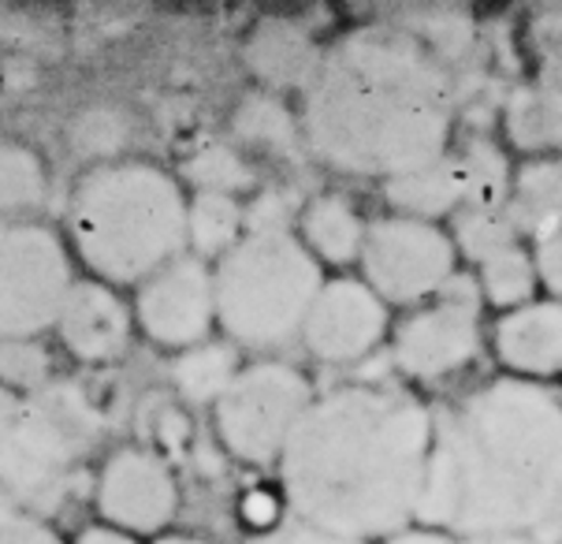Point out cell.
<instances>
[{"label":"cell","instance_id":"cell-12","mask_svg":"<svg viewBox=\"0 0 562 544\" xmlns=\"http://www.w3.org/2000/svg\"><path fill=\"white\" fill-rule=\"evenodd\" d=\"M179 489L168 463L146 447H120L98 477V511L120 533H160L176 519Z\"/></svg>","mask_w":562,"mask_h":544},{"label":"cell","instance_id":"cell-7","mask_svg":"<svg viewBox=\"0 0 562 544\" xmlns=\"http://www.w3.org/2000/svg\"><path fill=\"white\" fill-rule=\"evenodd\" d=\"M310 377L291 362H250L216 399V436L246 466H276L313 403Z\"/></svg>","mask_w":562,"mask_h":544},{"label":"cell","instance_id":"cell-21","mask_svg":"<svg viewBox=\"0 0 562 544\" xmlns=\"http://www.w3.org/2000/svg\"><path fill=\"white\" fill-rule=\"evenodd\" d=\"M246 235V209L232 195H209L194 190L187 202V246L194 257H221Z\"/></svg>","mask_w":562,"mask_h":544},{"label":"cell","instance_id":"cell-35","mask_svg":"<svg viewBox=\"0 0 562 544\" xmlns=\"http://www.w3.org/2000/svg\"><path fill=\"white\" fill-rule=\"evenodd\" d=\"M380 544H462L459 537H451V533L443 530H428V526H409V530H398L392 533L387 541Z\"/></svg>","mask_w":562,"mask_h":544},{"label":"cell","instance_id":"cell-14","mask_svg":"<svg viewBox=\"0 0 562 544\" xmlns=\"http://www.w3.org/2000/svg\"><path fill=\"white\" fill-rule=\"evenodd\" d=\"M60 343L79 362H112L131 343L135 310L101 280H75L56 313Z\"/></svg>","mask_w":562,"mask_h":544},{"label":"cell","instance_id":"cell-33","mask_svg":"<svg viewBox=\"0 0 562 544\" xmlns=\"http://www.w3.org/2000/svg\"><path fill=\"white\" fill-rule=\"evenodd\" d=\"M532 265H537V280L551 299L562 302V227L537 238L532 251Z\"/></svg>","mask_w":562,"mask_h":544},{"label":"cell","instance_id":"cell-26","mask_svg":"<svg viewBox=\"0 0 562 544\" xmlns=\"http://www.w3.org/2000/svg\"><path fill=\"white\" fill-rule=\"evenodd\" d=\"M187 179L198 190L209 195H239V190L254 187V168L243 157V149L227 146V142H209V146L194 149V157L187 160Z\"/></svg>","mask_w":562,"mask_h":544},{"label":"cell","instance_id":"cell-5","mask_svg":"<svg viewBox=\"0 0 562 544\" xmlns=\"http://www.w3.org/2000/svg\"><path fill=\"white\" fill-rule=\"evenodd\" d=\"M216 324L232 343L254 351L302 340L324 269L291 227H246V235L213 265Z\"/></svg>","mask_w":562,"mask_h":544},{"label":"cell","instance_id":"cell-38","mask_svg":"<svg viewBox=\"0 0 562 544\" xmlns=\"http://www.w3.org/2000/svg\"><path fill=\"white\" fill-rule=\"evenodd\" d=\"M462 544H532L529 533H484V537H465Z\"/></svg>","mask_w":562,"mask_h":544},{"label":"cell","instance_id":"cell-6","mask_svg":"<svg viewBox=\"0 0 562 544\" xmlns=\"http://www.w3.org/2000/svg\"><path fill=\"white\" fill-rule=\"evenodd\" d=\"M101 436V414L75 385L49 380L0 433V489L8 508L45 519L68 489L71 466Z\"/></svg>","mask_w":562,"mask_h":544},{"label":"cell","instance_id":"cell-15","mask_svg":"<svg viewBox=\"0 0 562 544\" xmlns=\"http://www.w3.org/2000/svg\"><path fill=\"white\" fill-rule=\"evenodd\" d=\"M492 347L507 377L532 380V385L562 377V302L532 299L503 313L495 321Z\"/></svg>","mask_w":562,"mask_h":544},{"label":"cell","instance_id":"cell-30","mask_svg":"<svg viewBox=\"0 0 562 544\" xmlns=\"http://www.w3.org/2000/svg\"><path fill=\"white\" fill-rule=\"evenodd\" d=\"M0 385L19 396H34L37 388L49 385V351L37 340L0 343Z\"/></svg>","mask_w":562,"mask_h":544},{"label":"cell","instance_id":"cell-36","mask_svg":"<svg viewBox=\"0 0 562 544\" xmlns=\"http://www.w3.org/2000/svg\"><path fill=\"white\" fill-rule=\"evenodd\" d=\"M75 544H138V541L131 537V533H120L112 526H90V530H82V537Z\"/></svg>","mask_w":562,"mask_h":544},{"label":"cell","instance_id":"cell-23","mask_svg":"<svg viewBox=\"0 0 562 544\" xmlns=\"http://www.w3.org/2000/svg\"><path fill=\"white\" fill-rule=\"evenodd\" d=\"M477 288L481 299L492 302L495 310L510 313L526 302L537 299V265H532V251H526L521 243L503 246L492 257H484L477 265Z\"/></svg>","mask_w":562,"mask_h":544},{"label":"cell","instance_id":"cell-31","mask_svg":"<svg viewBox=\"0 0 562 544\" xmlns=\"http://www.w3.org/2000/svg\"><path fill=\"white\" fill-rule=\"evenodd\" d=\"M0 544H64V541L37 514H26L19 508H0Z\"/></svg>","mask_w":562,"mask_h":544},{"label":"cell","instance_id":"cell-20","mask_svg":"<svg viewBox=\"0 0 562 544\" xmlns=\"http://www.w3.org/2000/svg\"><path fill=\"white\" fill-rule=\"evenodd\" d=\"M243 362H239V347L232 340L227 343H198L190 351H179L176 366H171V385L179 388V396L187 403H209L216 407V399L232 388V380L239 377Z\"/></svg>","mask_w":562,"mask_h":544},{"label":"cell","instance_id":"cell-16","mask_svg":"<svg viewBox=\"0 0 562 544\" xmlns=\"http://www.w3.org/2000/svg\"><path fill=\"white\" fill-rule=\"evenodd\" d=\"M246 68L269 90H306L321 64V49L306 26L291 19H265L246 37Z\"/></svg>","mask_w":562,"mask_h":544},{"label":"cell","instance_id":"cell-25","mask_svg":"<svg viewBox=\"0 0 562 544\" xmlns=\"http://www.w3.org/2000/svg\"><path fill=\"white\" fill-rule=\"evenodd\" d=\"M45 165L31 146L0 138V221L31 213L45 198Z\"/></svg>","mask_w":562,"mask_h":544},{"label":"cell","instance_id":"cell-10","mask_svg":"<svg viewBox=\"0 0 562 544\" xmlns=\"http://www.w3.org/2000/svg\"><path fill=\"white\" fill-rule=\"evenodd\" d=\"M481 288L477 276L454 273L428 307L414 310L392 336L395 366L409 380H440L470 366L481 351Z\"/></svg>","mask_w":562,"mask_h":544},{"label":"cell","instance_id":"cell-11","mask_svg":"<svg viewBox=\"0 0 562 544\" xmlns=\"http://www.w3.org/2000/svg\"><path fill=\"white\" fill-rule=\"evenodd\" d=\"M135 321L149 340L171 351H190L209 340L216 324L213 269L194 254H183L138 284Z\"/></svg>","mask_w":562,"mask_h":544},{"label":"cell","instance_id":"cell-34","mask_svg":"<svg viewBox=\"0 0 562 544\" xmlns=\"http://www.w3.org/2000/svg\"><path fill=\"white\" fill-rule=\"evenodd\" d=\"M243 522L254 530V537L257 533H269L280 526L283 519H288V503H283V496H276L269 489H254V492H246L243 496Z\"/></svg>","mask_w":562,"mask_h":544},{"label":"cell","instance_id":"cell-29","mask_svg":"<svg viewBox=\"0 0 562 544\" xmlns=\"http://www.w3.org/2000/svg\"><path fill=\"white\" fill-rule=\"evenodd\" d=\"M417 42L440 64H451L462 56L473 42V23L459 8H432V12H417V31H409Z\"/></svg>","mask_w":562,"mask_h":544},{"label":"cell","instance_id":"cell-3","mask_svg":"<svg viewBox=\"0 0 562 544\" xmlns=\"http://www.w3.org/2000/svg\"><path fill=\"white\" fill-rule=\"evenodd\" d=\"M302 93V142L339 171L392 179L451 154L454 82L403 26L342 34Z\"/></svg>","mask_w":562,"mask_h":544},{"label":"cell","instance_id":"cell-32","mask_svg":"<svg viewBox=\"0 0 562 544\" xmlns=\"http://www.w3.org/2000/svg\"><path fill=\"white\" fill-rule=\"evenodd\" d=\"M250 544H361V541H350V537H339V533H328V530L313 526V522L294 519V514L288 511V519H283L280 526L269 530V533H257Z\"/></svg>","mask_w":562,"mask_h":544},{"label":"cell","instance_id":"cell-4","mask_svg":"<svg viewBox=\"0 0 562 544\" xmlns=\"http://www.w3.org/2000/svg\"><path fill=\"white\" fill-rule=\"evenodd\" d=\"M187 190L146 160L93 165L71 195L68 232L101 284H142L187 254Z\"/></svg>","mask_w":562,"mask_h":544},{"label":"cell","instance_id":"cell-39","mask_svg":"<svg viewBox=\"0 0 562 544\" xmlns=\"http://www.w3.org/2000/svg\"><path fill=\"white\" fill-rule=\"evenodd\" d=\"M154 544H205V541H198V537H157Z\"/></svg>","mask_w":562,"mask_h":544},{"label":"cell","instance_id":"cell-22","mask_svg":"<svg viewBox=\"0 0 562 544\" xmlns=\"http://www.w3.org/2000/svg\"><path fill=\"white\" fill-rule=\"evenodd\" d=\"M232 127L239 135L243 146L265 149V154H283L291 157L302 142V123L291 116V109L276 93L257 90L246 93L232 116Z\"/></svg>","mask_w":562,"mask_h":544},{"label":"cell","instance_id":"cell-40","mask_svg":"<svg viewBox=\"0 0 562 544\" xmlns=\"http://www.w3.org/2000/svg\"><path fill=\"white\" fill-rule=\"evenodd\" d=\"M0 508H8V500H4V489H0Z\"/></svg>","mask_w":562,"mask_h":544},{"label":"cell","instance_id":"cell-13","mask_svg":"<svg viewBox=\"0 0 562 544\" xmlns=\"http://www.w3.org/2000/svg\"><path fill=\"white\" fill-rule=\"evenodd\" d=\"M387 302L369 288L366 280H324V288L313 302L306 324H302V343L313 358L342 366L373 355L380 340L387 336Z\"/></svg>","mask_w":562,"mask_h":544},{"label":"cell","instance_id":"cell-9","mask_svg":"<svg viewBox=\"0 0 562 544\" xmlns=\"http://www.w3.org/2000/svg\"><path fill=\"white\" fill-rule=\"evenodd\" d=\"M358 265L361 280L387 307H417L436 299L443 284L459 273V246L440 224L392 213L366 224Z\"/></svg>","mask_w":562,"mask_h":544},{"label":"cell","instance_id":"cell-8","mask_svg":"<svg viewBox=\"0 0 562 544\" xmlns=\"http://www.w3.org/2000/svg\"><path fill=\"white\" fill-rule=\"evenodd\" d=\"M71 288L68 243L53 227L26 217L0 221V343L53 329Z\"/></svg>","mask_w":562,"mask_h":544},{"label":"cell","instance_id":"cell-28","mask_svg":"<svg viewBox=\"0 0 562 544\" xmlns=\"http://www.w3.org/2000/svg\"><path fill=\"white\" fill-rule=\"evenodd\" d=\"M131 138V123L112 104H93L82 109L71 123V142L90 157H101L98 165H109L112 154H120Z\"/></svg>","mask_w":562,"mask_h":544},{"label":"cell","instance_id":"cell-17","mask_svg":"<svg viewBox=\"0 0 562 544\" xmlns=\"http://www.w3.org/2000/svg\"><path fill=\"white\" fill-rule=\"evenodd\" d=\"M384 198L398 209V217L440 224V217L465 206L459 160L454 154H443L440 160H428L422 168L398 171V176L384 179Z\"/></svg>","mask_w":562,"mask_h":544},{"label":"cell","instance_id":"cell-27","mask_svg":"<svg viewBox=\"0 0 562 544\" xmlns=\"http://www.w3.org/2000/svg\"><path fill=\"white\" fill-rule=\"evenodd\" d=\"M454 246L459 254H465L470 262H484L503 246H514L521 238L518 224H514L510 209H462L459 227H454Z\"/></svg>","mask_w":562,"mask_h":544},{"label":"cell","instance_id":"cell-24","mask_svg":"<svg viewBox=\"0 0 562 544\" xmlns=\"http://www.w3.org/2000/svg\"><path fill=\"white\" fill-rule=\"evenodd\" d=\"M465 184V206L462 209H507L514 190V171L503 157L499 146L488 138H473L454 154Z\"/></svg>","mask_w":562,"mask_h":544},{"label":"cell","instance_id":"cell-18","mask_svg":"<svg viewBox=\"0 0 562 544\" xmlns=\"http://www.w3.org/2000/svg\"><path fill=\"white\" fill-rule=\"evenodd\" d=\"M507 131L521 149H559L562 160V49L551 53L537 86L510 98Z\"/></svg>","mask_w":562,"mask_h":544},{"label":"cell","instance_id":"cell-2","mask_svg":"<svg viewBox=\"0 0 562 544\" xmlns=\"http://www.w3.org/2000/svg\"><path fill=\"white\" fill-rule=\"evenodd\" d=\"M562 511V403L499 377L432 418L417 526L451 537L532 533Z\"/></svg>","mask_w":562,"mask_h":544},{"label":"cell","instance_id":"cell-1","mask_svg":"<svg viewBox=\"0 0 562 544\" xmlns=\"http://www.w3.org/2000/svg\"><path fill=\"white\" fill-rule=\"evenodd\" d=\"M432 414L398 388L350 385L317 396L280 455L294 519L350 541H387L417 526Z\"/></svg>","mask_w":562,"mask_h":544},{"label":"cell","instance_id":"cell-37","mask_svg":"<svg viewBox=\"0 0 562 544\" xmlns=\"http://www.w3.org/2000/svg\"><path fill=\"white\" fill-rule=\"evenodd\" d=\"M19 410H23V396H19V391H12V388L0 385V433H4V429L15 422Z\"/></svg>","mask_w":562,"mask_h":544},{"label":"cell","instance_id":"cell-19","mask_svg":"<svg viewBox=\"0 0 562 544\" xmlns=\"http://www.w3.org/2000/svg\"><path fill=\"white\" fill-rule=\"evenodd\" d=\"M299 238L321 265H355L361 257V243H366V221L347 198L321 195L302 209Z\"/></svg>","mask_w":562,"mask_h":544}]
</instances>
